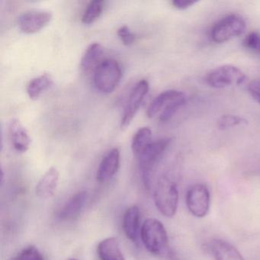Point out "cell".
<instances>
[{"label": "cell", "mask_w": 260, "mask_h": 260, "mask_svg": "<svg viewBox=\"0 0 260 260\" xmlns=\"http://www.w3.org/2000/svg\"><path fill=\"white\" fill-rule=\"evenodd\" d=\"M141 237L146 249L153 255L168 256L171 254L167 231L159 220L147 219L141 226Z\"/></svg>", "instance_id": "6da1fadb"}, {"label": "cell", "mask_w": 260, "mask_h": 260, "mask_svg": "<svg viewBox=\"0 0 260 260\" xmlns=\"http://www.w3.org/2000/svg\"><path fill=\"white\" fill-rule=\"evenodd\" d=\"M153 199L156 208L162 215L173 217L179 203V191L176 182L168 176H162L156 182Z\"/></svg>", "instance_id": "7a4b0ae2"}, {"label": "cell", "mask_w": 260, "mask_h": 260, "mask_svg": "<svg viewBox=\"0 0 260 260\" xmlns=\"http://www.w3.org/2000/svg\"><path fill=\"white\" fill-rule=\"evenodd\" d=\"M122 77L121 65L114 59L102 60L94 71L93 82L97 90L111 93L119 85Z\"/></svg>", "instance_id": "3957f363"}, {"label": "cell", "mask_w": 260, "mask_h": 260, "mask_svg": "<svg viewBox=\"0 0 260 260\" xmlns=\"http://www.w3.org/2000/svg\"><path fill=\"white\" fill-rule=\"evenodd\" d=\"M172 141V138H164L153 141L149 144L138 156L143 182L147 189L150 188L152 170L168 148Z\"/></svg>", "instance_id": "277c9868"}, {"label": "cell", "mask_w": 260, "mask_h": 260, "mask_svg": "<svg viewBox=\"0 0 260 260\" xmlns=\"http://www.w3.org/2000/svg\"><path fill=\"white\" fill-rule=\"evenodd\" d=\"M246 24L240 15L231 14L222 18L211 28V38L215 43H224L244 33Z\"/></svg>", "instance_id": "5b68a950"}, {"label": "cell", "mask_w": 260, "mask_h": 260, "mask_svg": "<svg viewBox=\"0 0 260 260\" xmlns=\"http://www.w3.org/2000/svg\"><path fill=\"white\" fill-rule=\"evenodd\" d=\"M244 73L233 65H223L210 71L205 82L214 89H225L234 86H240L246 81Z\"/></svg>", "instance_id": "8992f818"}, {"label": "cell", "mask_w": 260, "mask_h": 260, "mask_svg": "<svg viewBox=\"0 0 260 260\" xmlns=\"http://www.w3.org/2000/svg\"><path fill=\"white\" fill-rule=\"evenodd\" d=\"M210 192L205 184L197 183L191 185L186 193L185 202L187 208L194 217H205L210 208Z\"/></svg>", "instance_id": "52a82bcc"}, {"label": "cell", "mask_w": 260, "mask_h": 260, "mask_svg": "<svg viewBox=\"0 0 260 260\" xmlns=\"http://www.w3.org/2000/svg\"><path fill=\"white\" fill-rule=\"evenodd\" d=\"M52 14L50 12L30 10L19 16V27L25 34H36L45 28L52 20Z\"/></svg>", "instance_id": "ba28073f"}, {"label": "cell", "mask_w": 260, "mask_h": 260, "mask_svg": "<svg viewBox=\"0 0 260 260\" xmlns=\"http://www.w3.org/2000/svg\"><path fill=\"white\" fill-rule=\"evenodd\" d=\"M149 88V83L146 80L138 82V84L134 88L123 113L121 121V128H124L131 124L138 112L144 97L148 92Z\"/></svg>", "instance_id": "9c48e42d"}, {"label": "cell", "mask_w": 260, "mask_h": 260, "mask_svg": "<svg viewBox=\"0 0 260 260\" xmlns=\"http://www.w3.org/2000/svg\"><path fill=\"white\" fill-rule=\"evenodd\" d=\"M120 165V150L113 148L102 159L97 170V182L103 183L112 179L118 171Z\"/></svg>", "instance_id": "30bf717a"}, {"label": "cell", "mask_w": 260, "mask_h": 260, "mask_svg": "<svg viewBox=\"0 0 260 260\" xmlns=\"http://www.w3.org/2000/svg\"><path fill=\"white\" fill-rule=\"evenodd\" d=\"M208 249L214 260H245L238 249L225 240L214 239L208 243Z\"/></svg>", "instance_id": "8fae6325"}, {"label": "cell", "mask_w": 260, "mask_h": 260, "mask_svg": "<svg viewBox=\"0 0 260 260\" xmlns=\"http://www.w3.org/2000/svg\"><path fill=\"white\" fill-rule=\"evenodd\" d=\"M59 176L60 173L57 168H50L38 182L36 188V194L43 199L52 197L58 185Z\"/></svg>", "instance_id": "7c38bea8"}, {"label": "cell", "mask_w": 260, "mask_h": 260, "mask_svg": "<svg viewBox=\"0 0 260 260\" xmlns=\"http://www.w3.org/2000/svg\"><path fill=\"white\" fill-rule=\"evenodd\" d=\"M87 199L88 194L86 191H80L74 194L59 211V219L67 221L77 218L84 208Z\"/></svg>", "instance_id": "4fadbf2b"}, {"label": "cell", "mask_w": 260, "mask_h": 260, "mask_svg": "<svg viewBox=\"0 0 260 260\" xmlns=\"http://www.w3.org/2000/svg\"><path fill=\"white\" fill-rule=\"evenodd\" d=\"M12 144L17 151L25 153L29 149L31 138L25 127L17 119H13L9 125Z\"/></svg>", "instance_id": "5bb4252c"}, {"label": "cell", "mask_w": 260, "mask_h": 260, "mask_svg": "<svg viewBox=\"0 0 260 260\" xmlns=\"http://www.w3.org/2000/svg\"><path fill=\"white\" fill-rule=\"evenodd\" d=\"M183 95H185V93L181 91L175 90V89H169V90L161 92L150 103V106L147 109V116L150 118H153L159 112L161 113L162 111L165 109L166 106L170 104L171 102L174 101Z\"/></svg>", "instance_id": "9a60e30c"}, {"label": "cell", "mask_w": 260, "mask_h": 260, "mask_svg": "<svg viewBox=\"0 0 260 260\" xmlns=\"http://www.w3.org/2000/svg\"><path fill=\"white\" fill-rule=\"evenodd\" d=\"M140 210L136 205L130 207L126 211L123 218V229L127 239L137 241L140 229Z\"/></svg>", "instance_id": "2e32d148"}, {"label": "cell", "mask_w": 260, "mask_h": 260, "mask_svg": "<svg viewBox=\"0 0 260 260\" xmlns=\"http://www.w3.org/2000/svg\"><path fill=\"white\" fill-rule=\"evenodd\" d=\"M97 252L100 260H125L115 237H108L102 240L99 243Z\"/></svg>", "instance_id": "e0dca14e"}, {"label": "cell", "mask_w": 260, "mask_h": 260, "mask_svg": "<svg viewBox=\"0 0 260 260\" xmlns=\"http://www.w3.org/2000/svg\"><path fill=\"white\" fill-rule=\"evenodd\" d=\"M53 85V79L48 74H44L31 80L27 86V93L31 100H36Z\"/></svg>", "instance_id": "ac0fdd59"}, {"label": "cell", "mask_w": 260, "mask_h": 260, "mask_svg": "<svg viewBox=\"0 0 260 260\" xmlns=\"http://www.w3.org/2000/svg\"><path fill=\"white\" fill-rule=\"evenodd\" d=\"M104 50L100 43H92L86 48L81 60V68L88 71L97 64L103 56Z\"/></svg>", "instance_id": "d6986e66"}, {"label": "cell", "mask_w": 260, "mask_h": 260, "mask_svg": "<svg viewBox=\"0 0 260 260\" xmlns=\"http://www.w3.org/2000/svg\"><path fill=\"white\" fill-rule=\"evenodd\" d=\"M152 132L148 127H142L138 129L132 141V150L135 156L141 154L144 149L151 143Z\"/></svg>", "instance_id": "ffe728a7"}, {"label": "cell", "mask_w": 260, "mask_h": 260, "mask_svg": "<svg viewBox=\"0 0 260 260\" xmlns=\"http://www.w3.org/2000/svg\"><path fill=\"white\" fill-rule=\"evenodd\" d=\"M105 2L93 0L88 4L82 16V22L85 25L92 24L97 20L104 10Z\"/></svg>", "instance_id": "44dd1931"}, {"label": "cell", "mask_w": 260, "mask_h": 260, "mask_svg": "<svg viewBox=\"0 0 260 260\" xmlns=\"http://www.w3.org/2000/svg\"><path fill=\"white\" fill-rule=\"evenodd\" d=\"M248 124L247 120L243 117L235 115H224L219 118L217 126L219 130H228L229 128L240 125H246Z\"/></svg>", "instance_id": "7402d4cb"}, {"label": "cell", "mask_w": 260, "mask_h": 260, "mask_svg": "<svg viewBox=\"0 0 260 260\" xmlns=\"http://www.w3.org/2000/svg\"><path fill=\"white\" fill-rule=\"evenodd\" d=\"M185 103H186L185 95L171 102L170 104L166 106L165 109L161 112L160 115H159V120L162 122L170 121L176 115V112L185 104Z\"/></svg>", "instance_id": "603a6c76"}, {"label": "cell", "mask_w": 260, "mask_h": 260, "mask_svg": "<svg viewBox=\"0 0 260 260\" xmlns=\"http://www.w3.org/2000/svg\"><path fill=\"white\" fill-rule=\"evenodd\" d=\"M13 260H45V258L38 248L29 246L22 249Z\"/></svg>", "instance_id": "cb8c5ba5"}, {"label": "cell", "mask_w": 260, "mask_h": 260, "mask_svg": "<svg viewBox=\"0 0 260 260\" xmlns=\"http://www.w3.org/2000/svg\"><path fill=\"white\" fill-rule=\"evenodd\" d=\"M118 38L126 46H130L136 42L137 37L126 25L120 27L117 31Z\"/></svg>", "instance_id": "d4e9b609"}, {"label": "cell", "mask_w": 260, "mask_h": 260, "mask_svg": "<svg viewBox=\"0 0 260 260\" xmlns=\"http://www.w3.org/2000/svg\"><path fill=\"white\" fill-rule=\"evenodd\" d=\"M243 44L248 49L260 54L259 33L257 32V31H252V32L249 33L245 39Z\"/></svg>", "instance_id": "484cf974"}, {"label": "cell", "mask_w": 260, "mask_h": 260, "mask_svg": "<svg viewBox=\"0 0 260 260\" xmlns=\"http://www.w3.org/2000/svg\"><path fill=\"white\" fill-rule=\"evenodd\" d=\"M247 89L252 98L260 106V80L251 81Z\"/></svg>", "instance_id": "4316f807"}, {"label": "cell", "mask_w": 260, "mask_h": 260, "mask_svg": "<svg viewBox=\"0 0 260 260\" xmlns=\"http://www.w3.org/2000/svg\"><path fill=\"white\" fill-rule=\"evenodd\" d=\"M197 3L196 0H173L172 4L177 10H185L193 7Z\"/></svg>", "instance_id": "83f0119b"}, {"label": "cell", "mask_w": 260, "mask_h": 260, "mask_svg": "<svg viewBox=\"0 0 260 260\" xmlns=\"http://www.w3.org/2000/svg\"><path fill=\"white\" fill-rule=\"evenodd\" d=\"M70 260H78V259H77V258H71V259H70Z\"/></svg>", "instance_id": "f1b7e54d"}]
</instances>
